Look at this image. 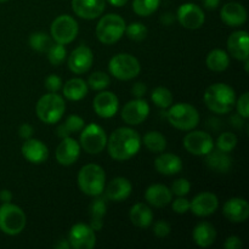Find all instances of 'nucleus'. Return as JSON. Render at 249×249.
Here are the masks:
<instances>
[{
	"label": "nucleus",
	"instance_id": "1",
	"mask_svg": "<svg viewBox=\"0 0 249 249\" xmlns=\"http://www.w3.org/2000/svg\"><path fill=\"white\" fill-rule=\"evenodd\" d=\"M106 146L113 160L123 162L133 158L140 151L141 138L134 129L122 126L111 134Z\"/></svg>",
	"mask_w": 249,
	"mask_h": 249
},
{
	"label": "nucleus",
	"instance_id": "2",
	"mask_svg": "<svg viewBox=\"0 0 249 249\" xmlns=\"http://www.w3.org/2000/svg\"><path fill=\"white\" fill-rule=\"evenodd\" d=\"M206 106L212 112L218 114H226L231 112L236 104L235 90L224 83H215L207 88L204 92Z\"/></svg>",
	"mask_w": 249,
	"mask_h": 249
},
{
	"label": "nucleus",
	"instance_id": "3",
	"mask_svg": "<svg viewBox=\"0 0 249 249\" xmlns=\"http://www.w3.org/2000/svg\"><path fill=\"white\" fill-rule=\"evenodd\" d=\"M105 185H106V174L100 165L90 163L79 170L78 186L83 194L97 197L104 192Z\"/></svg>",
	"mask_w": 249,
	"mask_h": 249
},
{
	"label": "nucleus",
	"instance_id": "4",
	"mask_svg": "<svg viewBox=\"0 0 249 249\" xmlns=\"http://www.w3.org/2000/svg\"><path fill=\"white\" fill-rule=\"evenodd\" d=\"M38 118L43 123L55 124L61 121L66 112V104L62 96L56 92H49L38 100L36 106Z\"/></svg>",
	"mask_w": 249,
	"mask_h": 249
},
{
	"label": "nucleus",
	"instance_id": "5",
	"mask_svg": "<svg viewBox=\"0 0 249 249\" xmlns=\"http://www.w3.org/2000/svg\"><path fill=\"white\" fill-rule=\"evenodd\" d=\"M125 21L117 14H108L101 17L96 26V36L105 45L117 43L125 31Z\"/></svg>",
	"mask_w": 249,
	"mask_h": 249
},
{
	"label": "nucleus",
	"instance_id": "6",
	"mask_svg": "<svg viewBox=\"0 0 249 249\" xmlns=\"http://www.w3.org/2000/svg\"><path fill=\"white\" fill-rule=\"evenodd\" d=\"M167 118L174 128L179 130L190 131L198 125L199 113L192 105H172L167 112Z\"/></svg>",
	"mask_w": 249,
	"mask_h": 249
},
{
	"label": "nucleus",
	"instance_id": "7",
	"mask_svg": "<svg viewBox=\"0 0 249 249\" xmlns=\"http://www.w3.org/2000/svg\"><path fill=\"white\" fill-rule=\"evenodd\" d=\"M27 218L16 204L2 203L0 207V230L9 236H16L24 230Z\"/></svg>",
	"mask_w": 249,
	"mask_h": 249
},
{
	"label": "nucleus",
	"instance_id": "8",
	"mask_svg": "<svg viewBox=\"0 0 249 249\" xmlns=\"http://www.w3.org/2000/svg\"><path fill=\"white\" fill-rule=\"evenodd\" d=\"M109 73L119 80H131L141 71L140 62L130 53H118L109 60Z\"/></svg>",
	"mask_w": 249,
	"mask_h": 249
},
{
	"label": "nucleus",
	"instance_id": "9",
	"mask_svg": "<svg viewBox=\"0 0 249 249\" xmlns=\"http://www.w3.org/2000/svg\"><path fill=\"white\" fill-rule=\"evenodd\" d=\"M107 145L106 131L101 125L91 123L80 131V147L89 155H99Z\"/></svg>",
	"mask_w": 249,
	"mask_h": 249
},
{
	"label": "nucleus",
	"instance_id": "10",
	"mask_svg": "<svg viewBox=\"0 0 249 249\" xmlns=\"http://www.w3.org/2000/svg\"><path fill=\"white\" fill-rule=\"evenodd\" d=\"M78 23L70 15H60L56 17L51 23V36L58 44H70L77 38L78 36Z\"/></svg>",
	"mask_w": 249,
	"mask_h": 249
},
{
	"label": "nucleus",
	"instance_id": "11",
	"mask_svg": "<svg viewBox=\"0 0 249 249\" xmlns=\"http://www.w3.org/2000/svg\"><path fill=\"white\" fill-rule=\"evenodd\" d=\"M191 131V130H190ZM184 146L187 152L195 156H206L214 148V140L206 131H191L184 138Z\"/></svg>",
	"mask_w": 249,
	"mask_h": 249
},
{
	"label": "nucleus",
	"instance_id": "12",
	"mask_svg": "<svg viewBox=\"0 0 249 249\" xmlns=\"http://www.w3.org/2000/svg\"><path fill=\"white\" fill-rule=\"evenodd\" d=\"M177 18L180 24L187 29L201 28L206 21L203 10L194 2H185L180 5L177 12Z\"/></svg>",
	"mask_w": 249,
	"mask_h": 249
},
{
	"label": "nucleus",
	"instance_id": "13",
	"mask_svg": "<svg viewBox=\"0 0 249 249\" xmlns=\"http://www.w3.org/2000/svg\"><path fill=\"white\" fill-rule=\"evenodd\" d=\"M71 248L74 249H91L96 245L95 231L87 224H75L72 226L68 236Z\"/></svg>",
	"mask_w": 249,
	"mask_h": 249
},
{
	"label": "nucleus",
	"instance_id": "14",
	"mask_svg": "<svg viewBox=\"0 0 249 249\" xmlns=\"http://www.w3.org/2000/svg\"><path fill=\"white\" fill-rule=\"evenodd\" d=\"M150 113V106L143 99H135L126 102L122 109V119L129 125H139Z\"/></svg>",
	"mask_w": 249,
	"mask_h": 249
},
{
	"label": "nucleus",
	"instance_id": "15",
	"mask_svg": "<svg viewBox=\"0 0 249 249\" xmlns=\"http://www.w3.org/2000/svg\"><path fill=\"white\" fill-rule=\"evenodd\" d=\"M94 62V53L87 45H80L71 53L68 57V67L75 74L87 73Z\"/></svg>",
	"mask_w": 249,
	"mask_h": 249
},
{
	"label": "nucleus",
	"instance_id": "16",
	"mask_svg": "<svg viewBox=\"0 0 249 249\" xmlns=\"http://www.w3.org/2000/svg\"><path fill=\"white\" fill-rule=\"evenodd\" d=\"M92 107L97 116L101 118H112L119 109L118 97L111 91H101L95 96Z\"/></svg>",
	"mask_w": 249,
	"mask_h": 249
},
{
	"label": "nucleus",
	"instance_id": "17",
	"mask_svg": "<svg viewBox=\"0 0 249 249\" xmlns=\"http://www.w3.org/2000/svg\"><path fill=\"white\" fill-rule=\"evenodd\" d=\"M106 7V0H72V10L78 17L95 19L101 16Z\"/></svg>",
	"mask_w": 249,
	"mask_h": 249
},
{
	"label": "nucleus",
	"instance_id": "18",
	"mask_svg": "<svg viewBox=\"0 0 249 249\" xmlns=\"http://www.w3.org/2000/svg\"><path fill=\"white\" fill-rule=\"evenodd\" d=\"M219 199L212 192H202L190 202V209L197 216H209L215 213Z\"/></svg>",
	"mask_w": 249,
	"mask_h": 249
},
{
	"label": "nucleus",
	"instance_id": "19",
	"mask_svg": "<svg viewBox=\"0 0 249 249\" xmlns=\"http://www.w3.org/2000/svg\"><path fill=\"white\" fill-rule=\"evenodd\" d=\"M223 213L231 223H243L249 216V204L245 198L233 197L225 202Z\"/></svg>",
	"mask_w": 249,
	"mask_h": 249
},
{
	"label": "nucleus",
	"instance_id": "20",
	"mask_svg": "<svg viewBox=\"0 0 249 249\" xmlns=\"http://www.w3.org/2000/svg\"><path fill=\"white\" fill-rule=\"evenodd\" d=\"M80 155V145L72 138H63L56 148V160L61 165H72Z\"/></svg>",
	"mask_w": 249,
	"mask_h": 249
},
{
	"label": "nucleus",
	"instance_id": "21",
	"mask_svg": "<svg viewBox=\"0 0 249 249\" xmlns=\"http://www.w3.org/2000/svg\"><path fill=\"white\" fill-rule=\"evenodd\" d=\"M21 151L23 157L33 164L44 163L49 157L48 146L38 139H27L22 145Z\"/></svg>",
	"mask_w": 249,
	"mask_h": 249
},
{
	"label": "nucleus",
	"instance_id": "22",
	"mask_svg": "<svg viewBox=\"0 0 249 249\" xmlns=\"http://www.w3.org/2000/svg\"><path fill=\"white\" fill-rule=\"evenodd\" d=\"M228 50L236 60L245 61L248 58L249 36L246 31H236L228 38Z\"/></svg>",
	"mask_w": 249,
	"mask_h": 249
},
{
	"label": "nucleus",
	"instance_id": "23",
	"mask_svg": "<svg viewBox=\"0 0 249 249\" xmlns=\"http://www.w3.org/2000/svg\"><path fill=\"white\" fill-rule=\"evenodd\" d=\"M221 19L230 27H240L247 21V10L240 2H228L220 11Z\"/></svg>",
	"mask_w": 249,
	"mask_h": 249
},
{
	"label": "nucleus",
	"instance_id": "24",
	"mask_svg": "<svg viewBox=\"0 0 249 249\" xmlns=\"http://www.w3.org/2000/svg\"><path fill=\"white\" fill-rule=\"evenodd\" d=\"M131 191H133L131 182L123 177L114 178L105 190L107 198L113 202L125 201L131 195Z\"/></svg>",
	"mask_w": 249,
	"mask_h": 249
},
{
	"label": "nucleus",
	"instance_id": "25",
	"mask_svg": "<svg viewBox=\"0 0 249 249\" xmlns=\"http://www.w3.org/2000/svg\"><path fill=\"white\" fill-rule=\"evenodd\" d=\"M145 198L151 206L156 208H162L173 201V194L169 187L165 185L155 184L147 187L145 192Z\"/></svg>",
	"mask_w": 249,
	"mask_h": 249
},
{
	"label": "nucleus",
	"instance_id": "26",
	"mask_svg": "<svg viewBox=\"0 0 249 249\" xmlns=\"http://www.w3.org/2000/svg\"><path fill=\"white\" fill-rule=\"evenodd\" d=\"M155 168L160 174L175 175L182 169V160L174 153H160L155 160Z\"/></svg>",
	"mask_w": 249,
	"mask_h": 249
},
{
	"label": "nucleus",
	"instance_id": "27",
	"mask_svg": "<svg viewBox=\"0 0 249 249\" xmlns=\"http://www.w3.org/2000/svg\"><path fill=\"white\" fill-rule=\"evenodd\" d=\"M195 243L201 248H208L215 242L216 240V230L211 223L208 221H202L198 223L192 232Z\"/></svg>",
	"mask_w": 249,
	"mask_h": 249
},
{
	"label": "nucleus",
	"instance_id": "28",
	"mask_svg": "<svg viewBox=\"0 0 249 249\" xmlns=\"http://www.w3.org/2000/svg\"><path fill=\"white\" fill-rule=\"evenodd\" d=\"M206 164L213 172L225 174V173L230 172L232 168V160L229 153L219 150L214 151L213 148L208 155H206Z\"/></svg>",
	"mask_w": 249,
	"mask_h": 249
},
{
	"label": "nucleus",
	"instance_id": "29",
	"mask_svg": "<svg viewBox=\"0 0 249 249\" xmlns=\"http://www.w3.org/2000/svg\"><path fill=\"white\" fill-rule=\"evenodd\" d=\"M130 216L131 223L135 226L141 229H146L151 226L153 220V213L150 207L145 203H136L130 208Z\"/></svg>",
	"mask_w": 249,
	"mask_h": 249
},
{
	"label": "nucleus",
	"instance_id": "30",
	"mask_svg": "<svg viewBox=\"0 0 249 249\" xmlns=\"http://www.w3.org/2000/svg\"><path fill=\"white\" fill-rule=\"evenodd\" d=\"M88 90H89V87L85 80L80 78H72L65 83L62 91L66 99L71 101H79L87 96Z\"/></svg>",
	"mask_w": 249,
	"mask_h": 249
},
{
	"label": "nucleus",
	"instance_id": "31",
	"mask_svg": "<svg viewBox=\"0 0 249 249\" xmlns=\"http://www.w3.org/2000/svg\"><path fill=\"white\" fill-rule=\"evenodd\" d=\"M206 65L213 72H223L230 65V58L226 51L221 49H214L207 56Z\"/></svg>",
	"mask_w": 249,
	"mask_h": 249
},
{
	"label": "nucleus",
	"instance_id": "32",
	"mask_svg": "<svg viewBox=\"0 0 249 249\" xmlns=\"http://www.w3.org/2000/svg\"><path fill=\"white\" fill-rule=\"evenodd\" d=\"M107 211L106 202L102 198H97L90 204V228L94 231H100L104 226V220L102 218L105 216Z\"/></svg>",
	"mask_w": 249,
	"mask_h": 249
},
{
	"label": "nucleus",
	"instance_id": "33",
	"mask_svg": "<svg viewBox=\"0 0 249 249\" xmlns=\"http://www.w3.org/2000/svg\"><path fill=\"white\" fill-rule=\"evenodd\" d=\"M85 126V121L82 117L77 116V114H72V116L67 117V119L65 121V123L61 124L57 128V135L61 139L68 138L71 134L79 133L82 131V129Z\"/></svg>",
	"mask_w": 249,
	"mask_h": 249
},
{
	"label": "nucleus",
	"instance_id": "34",
	"mask_svg": "<svg viewBox=\"0 0 249 249\" xmlns=\"http://www.w3.org/2000/svg\"><path fill=\"white\" fill-rule=\"evenodd\" d=\"M142 141L145 147L153 153H162L167 148V139L160 131H148Z\"/></svg>",
	"mask_w": 249,
	"mask_h": 249
},
{
	"label": "nucleus",
	"instance_id": "35",
	"mask_svg": "<svg viewBox=\"0 0 249 249\" xmlns=\"http://www.w3.org/2000/svg\"><path fill=\"white\" fill-rule=\"evenodd\" d=\"M151 99H152L153 104L160 108L165 109L169 108L173 104V94L168 88L158 87L151 94Z\"/></svg>",
	"mask_w": 249,
	"mask_h": 249
},
{
	"label": "nucleus",
	"instance_id": "36",
	"mask_svg": "<svg viewBox=\"0 0 249 249\" xmlns=\"http://www.w3.org/2000/svg\"><path fill=\"white\" fill-rule=\"evenodd\" d=\"M29 45L36 53H48L50 46L53 45L51 38L44 32H36L29 36Z\"/></svg>",
	"mask_w": 249,
	"mask_h": 249
},
{
	"label": "nucleus",
	"instance_id": "37",
	"mask_svg": "<svg viewBox=\"0 0 249 249\" xmlns=\"http://www.w3.org/2000/svg\"><path fill=\"white\" fill-rule=\"evenodd\" d=\"M160 4V0H134L133 10L139 16L147 17L157 11Z\"/></svg>",
	"mask_w": 249,
	"mask_h": 249
},
{
	"label": "nucleus",
	"instance_id": "38",
	"mask_svg": "<svg viewBox=\"0 0 249 249\" xmlns=\"http://www.w3.org/2000/svg\"><path fill=\"white\" fill-rule=\"evenodd\" d=\"M124 33H126L128 38L130 40L134 41H142L145 40L146 36H147L148 31L146 28L145 24L140 23V22H133L129 26H125V31Z\"/></svg>",
	"mask_w": 249,
	"mask_h": 249
},
{
	"label": "nucleus",
	"instance_id": "39",
	"mask_svg": "<svg viewBox=\"0 0 249 249\" xmlns=\"http://www.w3.org/2000/svg\"><path fill=\"white\" fill-rule=\"evenodd\" d=\"M66 57H67V50H66L65 45H62V44H53L48 50L49 62L53 66L62 65Z\"/></svg>",
	"mask_w": 249,
	"mask_h": 249
},
{
	"label": "nucleus",
	"instance_id": "40",
	"mask_svg": "<svg viewBox=\"0 0 249 249\" xmlns=\"http://www.w3.org/2000/svg\"><path fill=\"white\" fill-rule=\"evenodd\" d=\"M111 83L108 74L104 72H94L92 74H90L89 79H88V87L91 88L92 90H97V91H101L105 90Z\"/></svg>",
	"mask_w": 249,
	"mask_h": 249
},
{
	"label": "nucleus",
	"instance_id": "41",
	"mask_svg": "<svg viewBox=\"0 0 249 249\" xmlns=\"http://www.w3.org/2000/svg\"><path fill=\"white\" fill-rule=\"evenodd\" d=\"M237 145V136L233 133H223L216 140V150L230 153Z\"/></svg>",
	"mask_w": 249,
	"mask_h": 249
},
{
	"label": "nucleus",
	"instance_id": "42",
	"mask_svg": "<svg viewBox=\"0 0 249 249\" xmlns=\"http://www.w3.org/2000/svg\"><path fill=\"white\" fill-rule=\"evenodd\" d=\"M190 189H191V184H190L189 180L181 178V179H178L173 182L170 191H172V194L177 195L178 197H184L189 194Z\"/></svg>",
	"mask_w": 249,
	"mask_h": 249
},
{
	"label": "nucleus",
	"instance_id": "43",
	"mask_svg": "<svg viewBox=\"0 0 249 249\" xmlns=\"http://www.w3.org/2000/svg\"><path fill=\"white\" fill-rule=\"evenodd\" d=\"M236 107L240 117L242 118H248L249 117V94L245 92L240 96V99L236 100Z\"/></svg>",
	"mask_w": 249,
	"mask_h": 249
},
{
	"label": "nucleus",
	"instance_id": "44",
	"mask_svg": "<svg viewBox=\"0 0 249 249\" xmlns=\"http://www.w3.org/2000/svg\"><path fill=\"white\" fill-rule=\"evenodd\" d=\"M62 79L56 74H50L45 79V88L49 92H57L62 88Z\"/></svg>",
	"mask_w": 249,
	"mask_h": 249
},
{
	"label": "nucleus",
	"instance_id": "45",
	"mask_svg": "<svg viewBox=\"0 0 249 249\" xmlns=\"http://www.w3.org/2000/svg\"><path fill=\"white\" fill-rule=\"evenodd\" d=\"M170 225L164 220H160L153 225V232L157 237L163 238V237H167L168 235L170 233Z\"/></svg>",
	"mask_w": 249,
	"mask_h": 249
},
{
	"label": "nucleus",
	"instance_id": "46",
	"mask_svg": "<svg viewBox=\"0 0 249 249\" xmlns=\"http://www.w3.org/2000/svg\"><path fill=\"white\" fill-rule=\"evenodd\" d=\"M172 207L177 214H185L190 211V201L184 197H179L173 202Z\"/></svg>",
	"mask_w": 249,
	"mask_h": 249
},
{
	"label": "nucleus",
	"instance_id": "47",
	"mask_svg": "<svg viewBox=\"0 0 249 249\" xmlns=\"http://www.w3.org/2000/svg\"><path fill=\"white\" fill-rule=\"evenodd\" d=\"M147 92V87H146L145 83H135L131 88V94L136 97V99H142L143 96L146 95Z\"/></svg>",
	"mask_w": 249,
	"mask_h": 249
},
{
	"label": "nucleus",
	"instance_id": "48",
	"mask_svg": "<svg viewBox=\"0 0 249 249\" xmlns=\"http://www.w3.org/2000/svg\"><path fill=\"white\" fill-rule=\"evenodd\" d=\"M224 247L225 249H240L242 248V241L238 236H230V237L226 238Z\"/></svg>",
	"mask_w": 249,
	"mask_h": 249
},
{
	"label": "nucleus",
	"instance_id": "49",
	"mask_svg": "<svg viewBox=\"0 0 249 249\" xmlns=\"http://www.w3.org/2000/svg\"><path fill=\"white\" fill-rule=\"evenodd\" d=\"M33 133H34V129L31 124L24 123V124H22L18 129L19 136H21L22 139H24V140H27V139H31L32 135H33Z\"/></svg>",
	"mask_w": 249,
	"mask_h": 249
},
{
	"label": "nucleus",
	"instance_id": "50",
	"mask_svg": "<svg viewBox=\"0 0 249 249\" xmlns=\"http://www.w3.org/2000/svg\"><path fill=\"white\" fill-rule=\"evenodd\" d=\"M12 199V194L10 190H1L0 191V201L2 203H10Z\"/></svg>",
	"mask_w": 249,
	"mask_h": 249
},
{
	"label": "nucleus",
	"instance_id": "51",
	"mask_svg": "<svg viewBox=\"0 0 249 249\" xmlns=\"http://www.w3.org/2000/svg\"><path fill=\"white\" fill-rule=\"evenodd\" d=\"M220 4V0H203V5L206 9L208 10H214L219 6Z\"/></svg>",
	"mask_w": 249,
	"mask_h": 249
},
{
	"label": "nucleus",
	"instance_id": "52",
	"mask_svg": "<svg viewBox=\"0 0 249 249\" xmlns=\"http://www.w3.org/2000/svg\"><path fill=\"white\" fill-rule=\"evenodd\" d=\"M160 21L164 24H169L174 21V16H173L172 14H169V12H165V14L160 17Z\"/></svg>",
	"mask_w": 249,
	"mask_h": 249
},
{
	"label": "nucleus",
	"instance_id": "53",
	"mask_svg": "<svg viewBox=\"0 0 249 249\" xmlns=\"http://www.w3.org/2000/svg\"><path fill=\"white\" fill-rule=\"evenodd\" d=\"M112 6H116V7H121L124 6V5L128 2V0H107Z\"/></svg>",
	"mask_w": 249,
	"mask_h": 249
},
{
	"label": "nucleus",
	"instance_id": "54",
	"mask_svg": "<svg viewBox=\"0 0 249 249\" xmlns=\"http://www.w3.org/2000/svg\"><path fill=\"white\" fill-rule=\"evenodd\" d=\"M55 247L56 248H61V249H62V248L68 249V248H71V246H70V242H65V241H63V240H61L60 242H58L57 245L55 246Z\"/></svg>",
	"mask_w": 249,
	"mask_h": 249
},
{
	"label": "nucleus",
	"instance_id": "55",
	"mask_svg": "<svg viewBox=\"0 0 249 249\" xmlns=\"http://www.w3.org/2000/svg\"><path fill=\"white\" fill-rule=\"evenodd\" d=\"M5 1H7V0H0V2H5Z\"/></svg>",
	"mask_w": 249,
	"mask_h": 249
}]
</instances>
